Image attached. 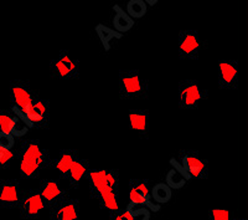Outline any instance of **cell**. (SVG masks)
<instances>
[{
    "label": "cell",
    "mask_w": 248,
    "mask_h": 220,
    "mask_svg": "<svg viewBox=\"0 0 248 220\" xmlns=\"http://www.w3.org/2000/svg\"><path fill=\"white\" fill-rule=\"evenodd\" d=\"M51 72L60 80H76L79 76V62L67 50H61L50 64Z\"/></svg>",
    "instance_id": "cell-5"
},
{
    "label": "cell",
    "mask_w": 248,
    "mask_h": 220,
    "mask_svg": "<svg viewBox=\"0 0 248 220\" xmlns=\"http://www.w3.org/2000/svg\"><path fill=\"white\" fill-rule=\"evenodd\" d=\"M24 118L30 128H46L50 122V102L35 96L24 113Z\"/></svg>",
    "instance_id": "cell-7"
},
{
    "label": "cell",
    "mask_w": 248,
    "mask_h": 220,
    "mask_svg": "<svg viewBox=\"0 0 248 220\" xmlns=\"http://www.w3.org/2000/svg\"><path fill=\"white\" fill-rule=\"evenodd\" d=\"M0 93H1V86H0Z\"/></svg>",
    "instance_id": "cell-35"
},
{
    "label": "cell",
    "mask_w": 248,
    "mask_h": 220,
    "mask_svg": "<svg viewBox=\"0 0 248 220\" xmlns=\"http://www.w3.org/2000/svg\"><path fill=\"white\" fill-rule=\"evenodd\" d=\"M52 163L50 153L39 141H24L20 147L19 172L24 179H35Z\"/></svg>",
    "instance_id": "cell-1"
},
{
    "label": "cell",
    "mask_w": 248,
    "mask_h": 220,
    "mask_svg": "<svg viewBox=\"0 0 248 220\" xmlns=\"http://www.w3.org/2000/svg\"><path fill=\"white\" fill-rule=\"evenodd\" d=\"M129 201L132 205L145 206L152 212H159L160 205L150 197L149 182L147 179H132L129 182Z\"/></svg>",
    "instance_id": "cell-10"
},
{
    "label": "cell",
    "mask_w": 248,
    "mask_h": 220,
    "mask_svg": "<svg viewBox=\"0 0 248 220\" xmlns=\"http://www.w3.org/2000/svg\"><path fill=\"white\" fill-rule=\"evenodd\" d=\"M37 192L43 198L46 209H48L50 206L56 204L57 202L63 199L66 195H68L65 188L61 186V183L59 181H55V179H44V181L40 182Z\"/></svg>",
    "instance_id": "cell-15"
},
{
    "label": "cell",
    "mask_w": 248,
    "mask_h": 220,
    "mask_svg": "<svg viewBox=\"0 0 248 220\" xmlns=\"http://www.w3.org/2000/svg\"><path fill=\"white\" fill-rule=\"evenodd\" d=\"M147 10L148 6L144 0H130V1L127 3V6H125V13L133 20L141 19L143 17H145Z\"/></svg>",
    "instance_id": "cell-23"
},
{
    "label": "cell",
    "mask_w": 248,
    "mask_h": 220,
    "mask_svg": "<svg viewBox=\"0 0 248 220\" xmlns=\"http://www.w3.org/2000/svg\"><path fill=\"white\" fill-rule=\"evenodd\" d=\"M170 164H171V166H172V169H175V170H176V172L180 173V174L183 175L184 178H185L186 181L189 182L190 179H191V177H190V175L185 172V169H184L183 167H181V164L179 163V162L176 161V159H175V158L170 159Z\"/></svg>",
    "instance_id": "cell-32"
},
{
    "label": "cell",
    "mask_w": 248,
    "mask_h": 220,
    "mask_svg": "<svg viewBox=\"0 0 248 220\" xmlns=\"http://www.w3.org/2000/svg\"><path fill=\"white\" fill-rule=\"evenodd\" d=\"M233 220H247L246 218H237V219H233Z\"/></svg>",
    "instance_id": "cell-34"
},
{
    "label": "cell",
    "mask_w": 248,
    "mask_h": 220,
    "mask_svg": "<svg viewBox=\"0 0 248 220\" xmlns=\"http://www.w3.org/2000/svg\"><path fill=\"white\" fill-rule=\"evenodd\" d=\"M209 220H232V217L226 209H210Z\"/></svg>",
    "instance_id": "cell-29"
},
{
    "label": "cell",
    "mask_w": 248,
    "mask_h": 220,
    "mask_svg": "<svg viewBox=\"0 0 248 220\" xmlns=\"http://www.w3.org/2000/svg\"><path fill=\"white\" fill-rule=\"evenodd\" d=\"M50 210V220H79V203L78 199L71 198L66 195L63 199L57 202L52 206L48 208Z\"/></svg>",
    "instance_id": "cell-13"
},
{
    "label": "cell",
    "mask_w": 248,
    "mask_h": 220,
    "mask_svg": "<svg viewBox=\"0 0 248 220\" xmlns=\"http://www.w3.org/2000/svg\"><path fill=\"white\" fill-rule=\"evenodd\" d=\"M129 213L132 214L133 220H150V210L145 206H139V205H129L127 206Z\"/></svg>",
    "instance_id": "cell-27"
},
{
    "label": "cell",
    "mask_w": 248,
    "mask_h": 220,
    "mask_svg": "<svg viewBox=\"0 0 248 220\" xmlns=\"http://www.w3.org/2000/svg\"><path fill=\"white\" fill-rule=\"evenodd\" d=\"M96 199L98 201L101 208L106 209V210H108V212L114 213L117 212V210H119L118 193L110 192V190H106V192L101 193Z\"/></svg>",
    "instance_id": "cell-22"
},
{
    "label": "cell",
    "mask_w": 248,
    "mask_h": 220,
    "mask_svg": "<svg viewBox=\"0 0 248 220\" xmlns=\"http://www.w3.org/2000/svg\"><path fill=\"white\" fill-rule=\"evenodd\" d=\"M14 113V112H13ZM29 126L25 123L23 118H20L19 116H16L14 113V119H13V130H12V135H14L15 138L16 137H23L28 133L29 131Z\"/></svg>",
    "instance_id": "cell-26"
},
{
    "label": "cell",
    "mask_w": 248,
    "mask_h": 220,
    "mask_svg": "<svg viewBox=\"0 0 248 220\" xmlns=\"http://www.w3.org/2000/svg\"><path fill=\"white\" fill-rule=\"evenodd\" d=\"M187 181L185 178L180 174L179 172H176L175 169H170L167 173V177H165V184L169 186L171 190H179L183 189L184 186H186Z\"/></svg>",
    "instance_id": "cell-24"
},
{
    "label": "cell",
    "mask_w": 248,
    "mask_h": 220,
    "mask_svg": "<svg viewBox=\"0 0 248 220\" xmlns=\"http://www.w3.org/2000/svg\"><path fill=\"white\" fill-rule=\"evenodd\" d=\"M77 157H78V152L74 150H63L60 152L59 157L54 161L52 166L56 169V172H59V174L61 177H65L67 174V172L70 170L71 166L74 164V162L76 161Z\"/></svg>",
    "instance_id": "cell-19"
},
{
    "label": "cell",
    "mask_w": 248,
    "mask_h": 220,
    "mask_svg": "<svg viewBox=\"0 0 248 220\" xmlns=\"http://www.w3.org/2000/svg\"><path fill=\"white\" fill-rule=\"evenodd\" d=\"M179 107L184 111L198 110L209 97L206 90L198 80H181L179 84Z\"/></svg>",
    "instance_id": "cell-3"
},
{
    "label": "cell",
    "mask_w": 248,
    "mask_h": 220,
    "mask_svg": "<svg viewBox=\"0 0 248 220\" xmlns=\"http://www.w3.org/2000/svg\"><path fill=\"white\" fill-rule=\"evenodd\" d=\"M179 159L185 172L196 179H206L209 175V163L198 151H180Z\"/></svg>",
    "instance_id": "cell-8"
},
{
    "label": "cell",
    "mask_w": 248,
    "mask_h": 220,
    "mask_svg": "<svg viewBox=\"0 0 248 220\" xmlns=\"http://www.w3.org/2000/svg\"><path fill=\"white\" fill-rule=\"evenodd\" d=\"M119 97L136 101L148 97V81L138 70H119Z\"/></svg>",
    "instance_id": "cell-2"
},
{
    "label": "cell",
    "mask_w": 248,
    "mask_h": 220,
    "mask_svg": "<svg viewBox=\"0 0 248 220\" xmlns=\"http://www.w3.org/2000/svg\"><path fill=\"white\" fill-rule=\"evenodd\" d=\"M110 220H133V217L128 209H119L117 212L110 213Z\"/></svg>",
    "instance_id": "cell-31"
},
{
    "label": "cell",
    "mask_w": 248,
    "mask_h": 220,
    "mask_svg": "<svg viewBox=\"0 0 248 220\" xmlns=\"http://www.w3.org/2000/svg\"><path fill=\"white\" fill-rule=\"evenodd\" d=\"M90 182V192L92 198H97L106 190L118 193L119 173L118 170L93 169L87 174Z\"/></svg>",
    "instance_id": "cell-4"
},
{
    "label": "cell",
    "mask_w": 248,
    "mask_h": 220,
    "mask_svg": "<svg viewBox=\"0 0 248 220\" xmlns=\"http://www.w3.org/2000/svg\"><path fill=\"white\" fill-rule=\"evenodd\" d=\"M13 119H14V113L8 110H0V132L12 135Z\"/></svg>",
    "instance_id": "cell-25"
},
{
    "label": "cell",
    "mask_w": 248,
    "mask_h": 220,
    "mask_svg": "<svg viewBox=\"0 0 248 220\" xmlns=\"http://www.w3.org/2000/svg\"><path fill=\"white\" fill-rule=\"evenodd\" d=\"M17 209L20 212V217L23 219H36L45 210L46 206L37 189H32L23 193Z\"/></svg>",
    "instance_id": "cell-12"
},
{
    "label": "cell",
    "mask_w": 248,
    "mask_h": 220,
    "mask_svg": "<svg viewBox=\"0 0 248 220\" xmlns=\"http://www.w3.org/2000/svg\"><path fill=\"white\" fill-rule=\"evenodd\" d=\"M21 186L17 179L0 181V206L3 209H15L21 201Z\"/></svg>",
    "instance_id": "cell-14"
},
{
    "label": "cell",
    "mask_w": 248,
    "mask_h": 220,
    "mask_svg": "<svg viewBox=\"0 0 248 220\" xmlns=\"http://www.w3.org/2000/svg\"><path fill=\"white\" fill-rule=\"evenodd\" d=\"M150 197L156 204H165L171 201L172 190L165 183H156L150 189Z\"/></svg>",
    "instance_id": "cell-21"
},
{
    "label": "cell",
    "mask_w": 248,
    "mask_h": 220,
    "mask_svg": "<svg viewBox=\"0 0 248 220\" xmlns=\"http://www.w3.org/2000/svg\"><path fill=\"white\" fill-rule=\"evenodd\" d=\"M34 93L31 90V85L25 80H13L10 82V102L12 111L20 112L24 116L25 111L34 100Z\"/></svg>",
    "instance_id": "cell-9"
},
{
    "label": "cell",
    "mask_w": 248,
    "mask_h": 220,
    "mask_svg": "<svg viewBox=\"0 0 248 220\" xmlns=\"http://www.w3.org/2000/svg\"><path fill=\"white\" fill-rule=\"evenodd\" d=\"M88 172H90V164H88V161L77 157V159L74 162V164L71 166L67 174L63 178L68 182L71 188H77V186L81 184V182L83 181L85 178H87Z\"/></svg>",
    "instance_id": "cell-16"
},
{
    "label": "cell",
    "mask_w": 248,
    "mask_h": 220,
    "mask_svg": "<svg viewBox=\"0 0 248 220\" xmlns=\"http://www.w3.org/2000/svg\"><path fill=\"white\" fill-rule=\"evenodd\" d=\"M96 33L106 51H109L112 49L113 40H121L123 37V35L117 33L114 29L105 25V24H98L96 26Z\"/></svg>",
    "instance_id": "cell-20"
},
{
    "label": "cell",
    "mask_w": 248,
    "mask_h": 220,
    "mask_svg": "<svg viewBox=\"0 0 248 220\" xmlns=\"http://www.w3.org/2000/svg\"><path fill=\"white\" fill-rule=\"evenodd\" d=\"M179 57L183 61H194L200 57L202 50V40L199 31L181 30L179 33Z\"/></svg>",
    "instance_id": "cell-6"
},
{
    "label": "cell",
    "mask_w": 248,
    "mask_h": 220,
    "mask_svg": "<svg viewBox=\"0 0 248 220\" xmlns=\"http://www.w3.org/2000/svg\"><path fill=\"white\" fill-rule=\"evenodd\" d=\"M15 158V153L13 151L0 148V169H6L10 167Z\"/></svg>",
    "instance_id": "cell-28"
},
{
    "label": "cell",
    "mask_w": 248,
    "mask_h": 220,
    "mask_svg": "<svg viewBox=\"0 0 248 220\" xmlns=\"http://www.w3.org/2000/svg\"><path fill=\"white\" fill-rule=\"evenodd\" d=\"M113 12H114V17H113L112 24L117 33L123 35L124 33H128L129 30H132L134 24H136V20H133L125 13V10L123 8H121L119 5L113 6Z\"/></svg>",
    "instance_id": "cell-18"
},
{
    "label": "cell",
    "mask_w": 248,
    "mask_h": 220,
    "mask_svg": "<svg viewBox=\"0 0 248 220\" xmlns=\"http://www.w3.org/2000/svg\"><path fill=\"white\" fill-rule=\"evenodd\" d=\"M156 3H158V0H154V1H153V0H145V4H147V6L148 5H155Z\"/></svg>",
    "instance_id": "cell-33"
},
{
    "label": "cell",
    "mask_w": 248,
    "mask_h": 220,
    "mask_svg": "<svg viewBox=\"0 0 248 220\" xmlns=\"http://www.w3.org/2000/svg\"><path fill=\"white\" fill-rule=\"evenodd\" d=\"M15 147V137L10 133L0 132V148L13 151Z\"/></svg>",
    "instance_id": "cell-30"
},
{
    "label": "cell",
    "mask_w": 248,
    "mask_h": 220,
    "mask_svg": "<svg viewBox=\"0 0 248 220\" xmlns=\"http://www.w3.org/2000/svg\"><path fill=\"white\" fill-rule=\"evenodd\" d=\"M217 82L218 87L225 91H233L240 84L238 61L223 59L217 65Z\"/></svg>",
    "instance_id": "cell-11"
},
{
    "label": "cell",
    "mask_w": 248,
    "mask_h": 220,
    "mask_svg": "<svg viewBox=\"0 0 248 220\" xmlns=\"http://www.w3.org/2000/svg\"><path fill=\"white\" fill-rule=\"evenodd\" d=\"M129 124L134 132L145 135L149 130V111L129 110Z\"/></svg>",
    "instance_id": "cell-17"
}]
</instances>
